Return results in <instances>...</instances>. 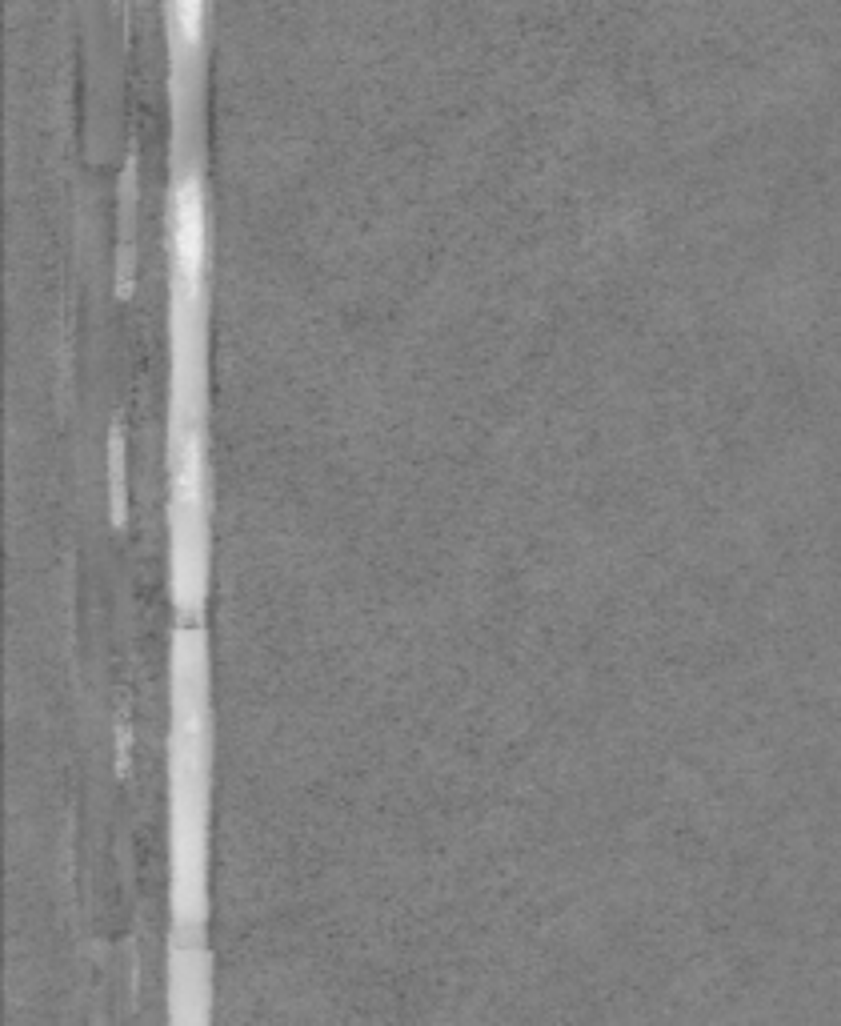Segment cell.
I'll list each match as a JSON object with an SVG mask.
<instances>
[{"label":"cell","instance_id":"cell-1","mask_svg":"<svg viewBox=\"0 0 841 1026\" xmlns=\"http://www.w3.org/2000/svg\"><path fill=\"white\" fill-rule=\"evenodd\" d=\"M205 21L209 0H165V29H169V61H173V93L185 101L205 53Z\"/></svg>","mask_w":841,"mask_h":1026}]
</instances>
